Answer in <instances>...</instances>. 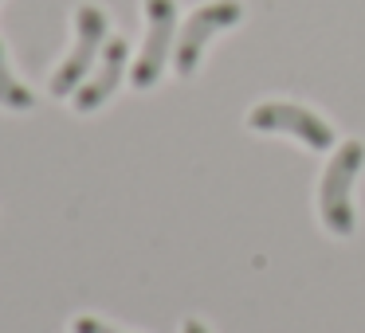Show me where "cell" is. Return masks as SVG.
I'll return each mask as SVG.
<instances>
[{"mask_svg":"<svg viewBox=\"0 0 365 333\" xmlns=\"http://www.w3.org/2000/svg\"><path fill=\"white\" fill-rule=\"evenodd\" d=\"M247 126L259 130V134H287V137H299L302 145L326 153L334 145V130L318 118L314 110L307 106H294V102H259L252 114H247Z\"/></svg>","mask_w":365,"mask_h":333,"instance_id":"cell-5","label":"cell"},{"mask_svg":"<svg viewBox=\"0 0 365 333\" xmlns=\"http://www.w3.org/2000/svg\"><path fill=\"white\" fill-rule=\"evenodd\" d=\"M103 48H106V12L98 4H79L75 9V48L59 63V71L51 75V95L56 98L75 95L83 87V79H87V71L95 67Z\"/></svg>","mask_w":365,"mask_h":333,"instance_id":"cell-2","label":"cell"},{"mask_svg":"<svg viewBox=\"0 0 365 333\" xmlns=\"http://www.w3.org/2000/svg\"><path fill=\"white\" fill-rule=\"evenodd\" d=\"M240 20H244V4H240V0H208V4H200V9L185 20L181 36H177V43H173L177 75H192V71H197V63H200V56H205L208 40H212L216 32H224V28L240 24Z\"/></svg>","mask_w":365,"mask_h":333,"instance_id":"cell-3","label":"cell"},{"mask_svg":"<svg viewBox=\"0 0 365 333\" xmlns=\"http://www.w3.org/2000/svg\"><path fill=\"white\" fill-rule=\"evenodd\" d=\"M365 165V145L361 142H346L338 145L334 161L326 165L322 184H318V212H322L326 231L334 236H354V200H349V189H354L357 173Z\"/></svg>","mask_w":365,"mask_h":333,"instance_id":"cell-1","label":"cell"},{"mask_svg":"<svg viewBox=\"0 0 365 333\" xmlns=\"http://www.w3.org/2000/svg\"><path fill=\"white\" fill-rule=\"evenodd\" d=\"M75 333H118V329H110L98 317H75Z\"/></svg>","mask_w":365,"mask_h":333,"instance_id":"cell-8","label":"cell"},{"mask_svg":"<svg viewBox=\"0 0 365 333\" xmlns=\"http://www.w3.org/2000/svg\"><path fill=\"white\" fill-rule=\"evenodd\" d=\"M0 106H4V110H32L36 106L32 90H28L24 83H16V75L4 63V48H0Z\"/></svg>","mask_w":365,"mask_h":333,"instance_id":"cell-7","label":"cell"},{"mask_svg":"<svg viewBox=\"0 0 365 333\" xmlns=\"http://www.w3.org/2000/svg\"><path fill=\"white\" fill-rule=\"evenodd\" d=\"M126 63H130V43L122 40V36L106 40L103 59H98L95 75H91V79H83V87L75 90V110H79V114L98 110V106H103L106 98L114 95V87L122 83V75H126Z\"/></svg>","mask_w":365,"mask_h":333,"instance_id":"cell-6","label":"cell"},{"mask_svg":"<svg viewBox=\"0 0 365 333\" xmlns=\"http://www.w3.org/2000/svg\"><path fill=\"white\" fill-rule=\"evenodd\" d=\"M177 43V0H145V43L134 63V87L150 90L161 79Z\"/></svg>","mask_w":365,"mask_h":333,"instance_id":"cell-4","label":"cell"},{"mask_svg":"<svg viewBox=\"0 0 365 333\" xmlns=\"http://www.w3.org/2000/svg\"><path fill=\"white\" fill-rule=\"evenodd\" d=\"M185 333H208V329L197 322V317H189V322H185Z\"/></svg>","mask_w":365,"mask_h":333,"instance_id":"cell-9","label":"cell"}]
</instances>
